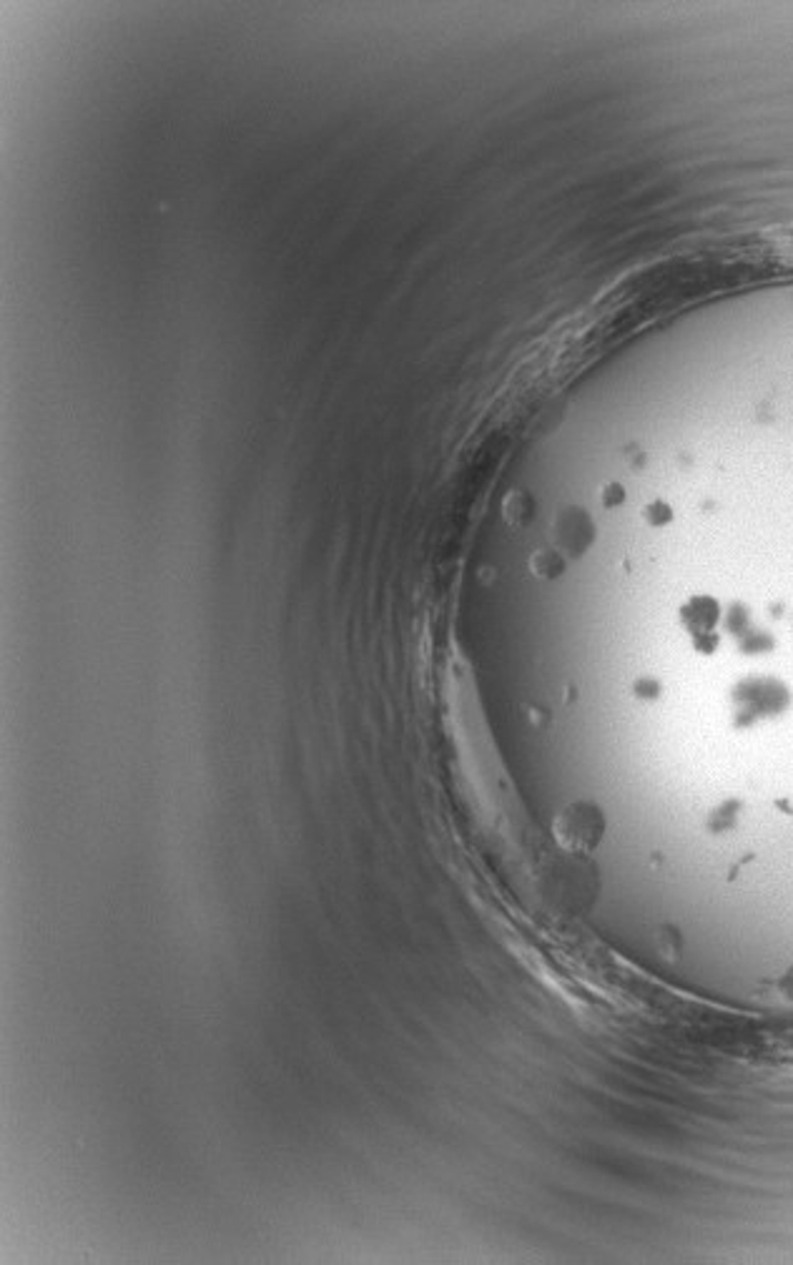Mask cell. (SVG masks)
I'll return each mask as SVG.
<instances>
[{"mask_svg":"<svg viewBox=\"0 0 793 1265\" xmlns=\"http://www.w3.org/2000/svg\"><path fill=\"white\" fill-rule=\"evenodd\" d=\"M721 608L715 605L711 598H693V601L683 608V625L691 633L695 649L703 653H711L715 649V625H719Z\"/></svg>","mask_w":793,"mask_h":1265,"instance_id":"1","label":"cell"}]
</instances>
